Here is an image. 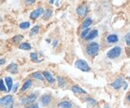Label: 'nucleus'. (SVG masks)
I'll list each match as a JSON object with an SVG mask.
<instances>
[{
  "label": "nucleus",
  "mask_w": 130,
  "mask_h": 108,
  "mask_svg": "<svg viewBox=\"0 0 130 108\" xmlns=\"http://www.w3.org/2000/svg\"><path fill=\"white\" fill-rule=\"evenodd\" d=\"M99 49H100L99 44L96 43V42H92V43L88 44V46L86 48V52H87L88 55L94 56V55H96L98 52H99Z\"/></svg>",
  "instance_id": "f257e3e1"
},
{
  "label": "nucleus",
  "mask_w": 130,
  "mask_h": 108,
  "mask_svg": "<svg viewBox=\"0 0 130 108\" xmlns=\"http://www.w3.org/2000/svg\"><path fill=\"white\" fill-rule=\"evenodd\" d=\"M120 54H121V47L115 46L107 52V57L110 58V59H115V58H117Z\"/></svg>",
  "instance_id": "f03ea898"
},
{
  "label": "nucleus",
  "mask_w": 130,
  "mask_h": 108,
  "mask_svg": "<svg viewBox=\"0 0 130 108\" xmlns=\"http://www.w3.org/2000/svg\"><path fill=\"white\" fill-rule=\"evenodd\" d=\"M75 67L80 69L81 71H84V72H89L90 71V67L87 64V62L82 60V59H78L77 61L75 62Z\"/></svg>",
  "instance_id": "7ed1b4c3"
},
{
  "label": "nucleus",
  "mask_w": 130,
  "mask_h": 108,
  "mask_svg": "<svg viewBox=\"0 0 130 108\" xmlns=\"http://www.w3.org/2000/svg\"><path fill=\"white\" fill-rule=\"evenodd\" d=\"M1 106L3 107V106H6V105H8V104H11V103H13V97L11 96V95H6L5 97H2L1 98Z\"/></svg>",
  "instance_id": "20e7f679"
},
{
  "label": "nucleus",
  "mask_w": 130,
  "mask_h": 108,
  "mask_svg": "<svg viewBox=\"0 0 130 108\" xmlns=\"http://www.w3.org/2000/svg\"><path fill=\"white\" fill-rule=\"evenodd\" d=\"M36 98H37V94L34 92V93H32L30 96H28V97L22 99V101H20V102H21L22 104H29V103L34 102V101L36 100Z\"/></svg>",
  "instance_id": "39448f33"
},
{
  "label": "nucleus",
  "mask_w": 130,
  "mask_h": 108,
  "mask_svg": "<svg viewBox=\"0 0 130 108\" xmlns=\"http://www.w3.org/2000/svg\"><path fill=\"white\" fill-rule=\"evenodd\" d=\"M41 14H43V9L41 7H39L37 9H35L34 11H32V13L30 14V18L31 19H37Z\"/></svg>",
  "instance_id": "423d86ee"
},
{
  "label": "nucleus",
  "mask_w": 130,
  "mask_h": 108,
  "mask_svg": "<svg viewBox=\"0 0 130 108\" xmlns=\"http://www.w3.org/2000/svg\"><path fill=\"white\" fill-rule=\"evenodd\" d=\"M122 85H124V83H123V78L122 77H119L118 79H116L113 83L111 84V86L113 87L114 89H119Z\"/></svg>",
  "instance_id": "0eeeda50"
},
{
  "label": "nucleus",
  "mask_w": 130,
  "mask_h": 108,
  "mask_svg": "<svg viewBox=\"0 0 130 108\" xmlns=\"http://www.w3.org/2000/svg\"><path fill=\"white\" fill-rule=\"evenodd\" d=\"M51 100H52V98H51V95H49V94H44L41 97V103L43 105H45V106H47V105L50 104Z\"/></svg>",
  "instance_id": "6e6552de"
},
{
  "label": "nucleus",
  "mask_w": 130,
  "mask_h": 108,
  "mask_svg": "<svg viewBox=\"0 0 130 108\" xmlns=\"http://www.w3.org/2000/svg\"><path fill=\"white\" fill-rule=\"evenodd\" d=\"M77 14L79 16H85L86 12H87V6L85 4H81L78 8H77Z\"/></svg>",
  "instance_id": "1a4fd4ad"
},
{
  "label": "nucleus",
  "mask_w": 130,
  "mask_h": 108,
  "mask_svg": "<svg viewBox=\"0 0 130 108\" xmlns=\"http://www.w3.org/2000/svg\"><path fill=\"white\" fill-rule=\"evenodd\" d=\"M7 71L12 73V74H17L18 73V66L15 63H11L8 67H7Z\"/></svg>",
  "instance_id": "9d476101"
},
{
  "label": "nucleus",
  "mask_w": 130,
  "mask_h": 108,
  "mask_svg": "<svg viewBox=\"0 0 130 108\" xmlns=\"http://www.w3.org/2000/svg\"><path fill=\"white\" fill-rule=\"evenodd\" d=\"M118 40H119V38H118V36H117L116 34H110V35H108L107 38H106V41H107L108 43H116Z\"/></svg>",
  "instance_id": "9b49d317"
},
{
  "label": "nucleus",
  "mask_w": 130,
  "mask_h": 108,
  "mask_svg": "<svg viewBox=\"0 0 130 108\" xmlns=\"http://www.w3.org/2000/svg\"><path fill=\"white\" fill-rule=\"evenodd\" d=\"M43 75H44V77H45V79L48 81L49 83H54L55 82V79H54V77L52 76V74L50 73V72H48V71H44L43 72Z\"/></svg>",
  "instance_id": "f8f14e48"
},
{
  "label": "nucleus",
  "mask_w": 130,
  "mask_h": 108,
  "mask_svg": "<svg viewBox=\"0 0 130 108\" xmlns=\"http://www.w3.org/2000/svg\"><path fill=\"white\" fill-rule=\"evenodd\" d=\"M97 35H98V30L93 29L92 31L89 32V34L87 35V37H86L85 39H86V40H92V39H94L95 37H97Z\"/></svg>",
  "instance_id": "ddd939ff"
},
{
  "label": "nucleus",
  "mask_w": 130,
  "mask_h": 108,
  "mask_svg": "<svg viewBox=\"0 0 130 108\" xmlns=\"http://www.w3.org/2000/svg\"><path fill=\"white\" fill-rule=\"evenodd\" d=\"M91 23H92V19H91L90 17L85 18V20L83 21V24H82V29L84 30V29H86V28H89V26L91 25Z\"/></svg>",
  "instance_id": "4468645a"
},
{
  "label": "nucleus",
  "mask_w": 130,
  "mask_h": 108,
  "mask_svg": "<svg viewBox=\"0 0 130 108\" xmlns=\"http://www.w3.org/2000/svg\"><path fill=\"white\" fill-rule=\"evenodd\" d=\"M5 83L7 85V90L11 91L12 90V86H13V81L11 77H5Z\"/></svg>",
  "instance_id": "2eb2a0df"
},
{
  "label": "nucleus",
  "mask_w": 130,
  "mask_h": 108,
  "mask_svg": "<svg viewBox=\"0 0 130 108\" xmlns=\"http://www.w3.org/2000/svg\"><path fill=\"white\" fill-rule=\"evenodd\" d=\"M59 108H71L72 107V103L70 101H62L58 104Z\"/></svg>",
  "instance_id": "dca6fc26"
},
{
  "label": "nucleus",
  "mask_w": 130,
  "mask_h": 108,
  "mask_svg": "<svg viewBox=\"0 0 130 108\" xmlns=\"http://www.w3.org/2000/svg\"><path fill=\"white\" fill-rule=\"evenodd\" d=\"M71 89H72V91H73L74 93H78V94H86V91H84L82 88H80L79 86H76V85L72 86Z\"/></svg>",
  "instance_id": "f3484780"
},
{
  "label": "nucleus",
  "mask_w": 130,
  "mask_h": 108,
  "mask_svg": "<svg viewBox=\"0 0 130 108\" xmlns=\"http://www.w3.org/2000/svg\"><path fill=\"white\" fill-rule=\"evenodd\" d=\"M31 85H32V81H31L30 79H28V80H26V81L24 82V84H23V86H22L21 90H22V91H25V90H26V89H28Z\"/></svg>",
  "instance_id": "a211bd4d"
},
{
  "label": "nucleus",
  "mask_w": 130,
  "mask_h": 108,
  "mask_svg": "<svg viewBox=\"0 0 130 108\" xmlns=\"http://www.w3.org/2000/svg\"><path fill=\"white\" fill-rule=\"evenodd\" d=\"M31 77L35 78V79H38V80H41V81L44 80V75L41 74V73H39V72H34V73H32L31 74Z\"/></svg>",
  "instance_id": "6ab92c4d"
},
{
  "label": "nucleus",
  "mask_w": 130,
  "mask_h": 108,
  "mask_svg": "<svg viewBox=\"0 0 130 108\" xmlns=\"http://www.w3.org/2000/svg\"><path fill=\"white\" fill-rule=\"evenodd\" d=\"M19 48L20 49H22V50H30L31 49V45L29 44V43H20V45H19Z\"/></svg>",
  "instance_id": "aec40b11"
},
{
  "label": "nucleus",
  "mask_w": 130,
  "mask_h": 108,
  "mask_svg": "<svg viewBox=\"0 0 130 108\" xmlns=\"http://www.w3.org/2000/svg\"><path fill=\"white\" fill-rule=\"evenodd\" d=\"M29 26H30V22H22L20 25H19V27L21 28V29H23V30H25V29H28L29 28Z\"/></svg>",
  "instance_id": "412c9836"
},
{
  "label": "nucleus",
  "mask_w": 130,
  "mask_h": 108,
  "mask_svg": "<svg viewBox=\"0 0 130 108\" xmlns=\"http://www.w3.org/2000/svg\"><path fill=\"white\" fill-rule=\"evenodd\" d=\"M30 57H31V60H32L33 62H40V60L38 59V57H37V54L35 53V52H32L31 54H30Z\"/></svg>",
  "instance_id": "4be33fe9"
},
{
  "label": "nucleus",
  "mask_w": 130,
  "mask_h": 108,
  "mask_svg": "<svg viewBox=\"0 0 130 108\" xmlns=\"http://www.w3.org/2000/svg\"><path fill=\"white\" fill-rule=\"evenodd\" d=\"M89 32H90V28H86V29H84L81 33V37L82 38H86L87 35L89 34Z\"/></svg>",
  "instance_id": "5701e85b"
},
{
  "label": "nucleus",
  "mask_w": 130,
  "mask_h": 108,
  "mask_svg": "<svg viewBox=\"0 0 130 108\" xmlns=\"http://www.w3.org/2000/svg\"><path fill=\"white\" fill-rule=\"evenodd\" d=\"M0 89H1V91H8L7 89H6V87H5V84H4V80L3 79H1V81H0Z\"/></svg>",
  "instance_id": "b1692460"
},
{
  "label": "nucleus",
  "mask_w": 130,
  "mask_h": 108,
  "mask_svg": "<svg viewBox=\"0 0 130 108\" xmlns=\"http://www.w3.org/2000/svg\"><path fill=\"white\" fill-rule=\"evenodd\" d=\"M124 41H125V43L130 46V32H128L126 35H125V37H124Z\"/></svg>",
  "instance_id": "393cba45"
},
{
  "label": "nucleus",
  "mask_w": 130,
  "mask_h": 108,
  "mask_svg": "<svg viewBox=\"0 0 130 108\" xmlns=\"http://www.w3.org/2000/svg\"><path fill=\"white\" fill-rule=\"evenodd\" d=\"M51 14H52V10H51V9H47V10L45 11V13H44V19L49 18V17L51 16Z\"/></svg>",
  "instance_id": "a878e982"
},
{
  "label": "nucleus",
  "mask_w": 130,
  "mask_h": 108,
  "mask_svg": "<svg viewBox=\"0 0 130 108\" xmlns=\"http://www.w3.org/2000/svg\"><path fill=\"white\" fill-rule=\"evenodd\" d=\"M22 39H23V35H17V36H15V37L13 38V42L17 43V42H19V41L22 40Z\"/></svg>",
  "instance_id": "bb28decb"
},
{
  "label": "nucleus",
  "mask_w": 130,
  "mask_h": 108,
  "mask_svg": "<svg viewBox=\"0 0 130 108\" xmlns=\"http://www.w3.org/2000/svg\"><path fill=\"white\" fill-rule=\"evenodd\" d=\"M39 32V26H34L33 29L31 30V35H34V34H37Z\"/></svg>",
  "instance_id": "cd10ccee"
},
{
  "label": "nucleus",
  "mask_w": 130,
  "mask_h": 108,
  "mask_svg": "<svg viewBox=\"0 0 130 108\" xmlns=\"http://www.w3.org/2000/svg\"><path fill=\"white\" fill-rule=\"evenodd\" d=\"M57 80H58V83H59V86H64V83H65V81H64V79L62 77H57Z\"/></svg>",
  "instance_id": "c85d7f7f"
},
{
  "label": "nucleus",
  "mask_w": 130,
  "mask_h": 108,
  "mask_svg": "<svg viewBox=\"0 0 130 108\" xmlns=\"http://www.w3.org/2000/svg\"><path fill=\"white\" fill-rule=\"evenodd\" d=\"M86 101H87V102H89V103H90V104H92V105H95V104H96V101H95L94 99H91V98L86 99Z\"/></svg>",
  "instance_id": "c756f323"
},
{
  "label": "nucleus",
  "mask_w": 130,
  "mask_h": 108,
  "mask_svg": "<svg viewBox=\"0 0 130 108\" xmlns=\"http://www.w3.org/2000/svg\"><path fill=\"white\" fill-rule=\"evenodd\" d=\"M26 4H33L35 2V0H25Z\"/></svg>",
  "instance_id": "7c9ffc66"
},
{
  "label": "nucleus",
  "mask_w": 130,
  "mask_h": 108,
  "mask_svg": "<svg viewBox=\"0 0 130 108\" xmlns=\"http://www.w3.org/2000/svg\"><path fill=\"white\" fill-rule=\"evenodd\" d=\"M2 108H13V103L8 104V105H6V106H3Z\"/></svg>",
  "instance_id": "2f4dec72"
},
{
  "label": "nucleus",
  "mask_w": 130,
  "mask_h": 108,
  "mask_svg": "<svg viewBox=\"0 0 130 108\" xmlns=\"http://www.w3.org/2000/svg\"><path fill=\"white\" fill-rule=\"evenodd\" d=\"M27 108H39V106L37 105V104H32V105H30V106H28Z\"/></svg>",
  "instance_id": "473e14b6"
},
{
  "label": "nucleus",
  "mask_w": 130,
  "mask_h": 108,
  "mask_svg": "<svg viewBox=\"0 0 130 108\" xmlns=\"http://www.w3.org/2000/svg\"><path fill=\"white\" fill-rule=\"evenodd\" d=\"M56 1H59V0H49V2H50L51 4H54Z\"/></svg>",
  "instance_id": "72a5a7b5"
},
{
  "label": "nucleus",
  "mask_w": 130,
  "mask_h": 108,
  "mask_svg": "<svg viewBox=\"0 0 130 108\" xmlns=\"http://www.w3.org/2000/svg\"><path fill=\"white\" fill-rule=\"evenodd\" d=\"M17 86H18V84H15V85H14V89H13V92H15V91H16Z\"/></svg>",
  "instance_id": "f704fd0d"
},
{
  "label": "nucleus",
  "mask_w": 130,
  "mask_h": 108,
  "mask_svg": "<svg viewBox=\"0 0 130 108\" xmlns=\"http://www.w3.org/2000/svg\"><path fill=\"white\" fill-rule=\"evenodd\" d=\"M4 62H5V59H3V58H2V59H1V61H0V64L2 65V64H4Z\"/></svg>",
  "instance_id": "c9c22d12"
},
{
  "label": "nucleus",
  "mask_w": 130,
  "mask_h": 108,
  "mask_svg": "<svg viewBox=\"0 0 130 108\" xmlns=\"http://www.w3.org/2000/svg\"><path fill=\"white\" fill-rule=\"evenodd\" d=\"M123 87H124V89H126V88L128 87V84H127V83H124V86H123Z\"/></svg>",
  "instance_id": "e433bc0d"
},
{
  "label": "nucleus",
  "mask_w": 130,
  "mask_h": 108,
  "mask_svg": "<svg viewBox=\"0 0 130 108\" xmlns=\"http://www.w3.org/2000/svg\"><path fill=\"white\" fill-rule=\"evenodd\" d=\"M128 100H129V101H130V95H129V96H128Z\"/></svg>",
  "instance_id": "4c0bfd02"
}]
</instances>
